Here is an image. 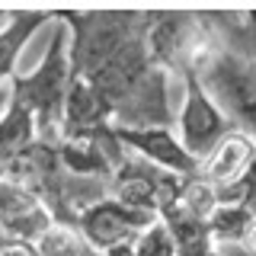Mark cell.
Wrapping results in <instances>:
<instances>
[{
	"mask_svg": "<svg viewBox=\"0 0 256 256\" xmlns=\"http://www.w3.org/2000/svg\"><path fill=\"white\" fill-rule=\"evenodd\" d=\"M256 150V138L246 132H228L224 138L214 144V150L198 164V180H205L212 189H228L234 186L240 176L246 173Z\"/></svg>",
	"mask_w": 256,
	"mask_h": 256,
	"instance_id": "cell-8",
	"label": "cell"
},
{
	"mask_svg": "<svg viewBox=\"0 0 256 256\" xmlns=\"http://www.w3.org/2000/svg\"><path fill=\"white\" fill-rule=\"evenodd\" d=\"M202 256H224V253L218 250V246H214V250H208V253H202Z\"/></svg>",
	"mask_w": 256,
	"mask_h": 256,
	"instance_id": "cell-18",
	"label": "cell"
},
{
	"mask_svg": "<svg viewBox=\"0 0 256 256\" xmlns=\"http://www.w3.org/2000/svg\"><path fill=\"white\" fill-rule=\"evenodd\" d=\"M36 141H38L36 116L10 96L4 116H0V170H4L10 160L20 157L22 150H29Z\"/></svg>",
	"mask_w": 256,
	"mask_h": 256,
	"instance_id": "cell-10",
	"label": "cell"
},
{
	"mask_svg": "<svg viewBox=\"0 0 256 256\" xmlns=\"http://www.w3.org/2000/svg\"><path fill=\"white\" fill-rule=\"evenodd\" d=\"M0 256H36V246L22 240H6L0 237Z\"/></svg>",
	"mask_w": 256,
	"mask_h": 256,
	"instance_id": "cell-14",
	"label": "cell"
},
{
	"mask_svg": "<svg viewBox=\"0 0 256 256\" xmlns=\"http://www.w3.org/2000/svg\"><path fill=\"white\" fill-rule=\"evenodd\" d=\"M52 224V212L36 192L20 186V182L0 180V230L6 240L36 244Z\"/></svg>",
	"mask_w": 256,
	"mask_h": 256,
	"instance_id": "cell-7",
	"label": "cell"
},
{
	"mask_svg": "<svg viewBox=\"0 0 256 256\" xmlns=\"http://www.w3.org/2000/svg\"><path fill=\"white\" fill-rule=\"evenodd\" d=\"M237 250L256 256V208H253V218H250V224H246V230H244V237H240V246H237Z\"/></svg>",
	"mask_w": 256,
	"mask_h": 256,
	"instance_id": "cell-15",
	"label": "cell"
},
{
	"mask_svg": "<svg viewBox=\"0 0 256 256\" xmlns=\"http://www.w3.org/2000/svg\"><path fill=\"white\" fill-rule=\"evenodd\" d=\"M100 256H138V253H134V240H132V244H118V246H112V250L100 253Z\"/></svg>",
	"mask_w": 256,
	"mask_h": 256,
	"instance_id": "cell-16",
	"label": "cell"
},
{
	"mask_svg": "<svg viewBox=\"0 0 256 256\" xmlns=\"http://www.w3.org/2000/svg\"><path fill=\"white\" fill-rule=\"evenodd\" d=\"M6 102H10V86H0V116H4Z\"/></svg>",
	"mask_w": 256,
	"mask_h": 256,
	"instance_id": "cell-17",
	"label": "cell"
},
{
	"mask_svg": "<svg viewBox=\"0 0 256 256\" xmlns=\"http://www.w3.org/2000/svg\"><path fill=\"white\" fill-rule=\"evenodd\" d=\"M212 29V26H208ZM186 70H196L208 96L214 100L228 122L237 132L256 138V61L234 52L221 42L214 32H208L205 45L192 58Z\"/></svg>",
	"mask_w": 256,
	"mask_h": 256,
	"instance_id": "cell-1",
	"label": "cell"
},
{
	"mask_svg": "<svg viewBox=\"0 0 256 256\" xmlns=\"http://www.w3.org/2000/svg\"><path fill=\"white\" fill-rule=\"evenodd\" d=\"M157 221V214L128 208L112 196H102L96 202H86L77 214V230L86 240L93 253H106L118 244H132L141 230H148Z\"/></svg>",
	"mask_w": 256,
	"mask_h": 256,
	"instance_id": "cell-5",
	"label": "cell"
},
{
	"mask_svg": "<svg viewBox=\"0 0 256 256\" xmlns=\"http://www.w3.org/2000/svg\"><path fill=\"white\" fill-rule=\"evenodd\" d=\"M45 22H54L52 10H13L0 29V86H10L16 77L20 54L26 52L29 38L36 36Z\"/></svg>",
	"mask_w": 256,
	"mask_h": 256,
	"instance_id": "cell-9",
	"label": "cell"
},
{
	"mask_svg": "<svg viewBox=\"0 0 256 256\" xmlns=\"http://www.w3.org/2000/svg\"><path fill=\"white\" fill-rule=\"evenodd\" d=\"M186 182L189 180H182L176 173H166V170H160V166L125 150V157L118 160L116 173L109 180V196L128 208H138V212H148V214L160 218L173 205H180Z\"/></svg>",
	"mask_w": 256,
	"mask_h": 256,
	"instance_id": "cell-3",
	"label": "cell"
},
{
	"mask_svg": "<svg viewBox=\"0 0 256 256\" xmlns=\"http://www.w3.org/2000/svg\"><path fill=\"white\" fill-rule=\"evenodd\" d=\"M228 22L234 26H212V32L221 38L228 48L246 54V58L256 61V10H246V13H221Z\"/></svg>",
	"mask_w": 256,
	"mask_h": 256,
	"instance_id": "cell-12",
	"label": "cell"
},
{
	"mask_svg": "<svg viewBox=\"0 0 256 256\" xmlns=\"http://www.w3.org/2000/svg\"><path fill=\"white\" fill-rule=\"evenodd\" d=\"M134 253L138 256H180L176 253V244H173V234L164 221H154L148 230H141L134 237Z\"/></svg>",
	"mask_w": 256,
	"mask_h": 256,
	"instance_id": "cell-13",
	"label": "cell"
},
{
	"mask_svg": "<svg viewBox=\"0 0 256 256\" xmlns=\"http://www.w3.org/2000/svg\"><path fill=\"white\" fill-rule=\"evenodd\" d=\"M182 102H180V112H176V122H173V132L176 138L182 141V148L189 150V157L196 164L214 150L228 132H234V125L228 122V116L214 106V100L208 96V90L202 86V80L196 77V70H182Z\"/></svg>",
	"mask_w": 256,
	"mask_h": 256,
	"instance_id": "cell-4",
	"label": "cell"
},
{
	"mask_svg": "<svg viewBox=\"0 0 256 256\" xmlns=\"http://www.w3.org/2000/svg\"><path fill=\"white\" fill-rule=\"evenodd\" d=\"M70 80H74V74H70V36L68 26L54 16L52 38L45 45L42 61L29 74H16L10 80V96L36 116L42 141H58L61 112H64Z\"/></svg>",
	"mask_w": 256,
	"mask_h": 256,
	"instance_id": "cell-2",
	"label": "cell"
},
{
	"mask_svg": "<svg viewBox=\"0 0 256 256\" xmlns=\"http://www.w3.org/2000/svg\"><path fill=\"white\" fill-rule=\"evenodd\" d=\"M112 134L122 144L128 154L148 160V164L160 166L166 173H176L182 180H196L198 164L189 157V150L182 148V141L176 138V132L170 125H154V128H122L112 125Z\"/></svg>",
	"mask_w": 256,
	"mask_h": 256,
	"instance_id": "cell-6",
	"label": "cell"
},
{
	"mask_svg": "<svg viewBox=\"0 0 256 256\" xmlns=\"http://www.w3.org/2000/svg\"><path fill=\"white\" fill-rule=\"evenodd\" d=\"M32 246H36V256H100L86 246L80 230L68 224H52Z\"/></svg>",
	"mask_w": 256,
	"mask_h": 256,
	"instance_id": "cell-11",
	"label": "cell"
}]
</instances>
